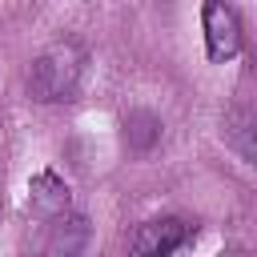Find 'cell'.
I'll return each instance as SVG.
<instances>
[{"label":"cell","instance_id":"3","mask_svg":"<svg viewBox=\"0 0 257 257\" xmlns=\"http://www.w3.org/2000/svg\"><path fill=\"white\" fill-rule=\"evenodd\" d=\"M189 237V225L181 217H157L145 221L133 233V257H173Z\"/></svg>","mask_w":257,"mask_h":257},{"label":"cell","instance_id":"2","mask_svg":"<svg viewBox=\"0 0 257 257\" xmlns=\"http://www.w3.org/2000/svg\"><path fill=\"white\" fill-rule=\"evenodd\" d=\"M201 20H205V52L209 60H233L241 52V20L229 4H217L209 0L201 8Z\"/></svg>","mask_w":257,"mask_h":257},{"label":"cell","instance_id":"4","mask_svg":"<svg viewBox=\"0 0 257 257\" xmlns=\"http://www.w3.org/2000/svg\"><path fill=\"white\" fill-rule=\"evenodd\" d=\"M28 209L36 213V217H64V209H68V185L52 173V169H44V173H36L32 181H28Z\"/></svg>","mask_w":257,"mask_h":257},{"label":"cell","instance_id":"5","mask_svg":"<svg viewBox=\"0 0 257 257\" xmlns=\"http://www.w3.org/2000/svg\"><path fill=\"white\" fill-rule=\"evenodd\" d=\"M84 237H88L84 217H56L52 229H48V245H44V253H48V257H76L80 245H84Z\"/></svg>","mask_w":257,"mask_h":257},{"label":"cell","instance_id":"1","mask_svg":"<svg viewBox=\"0 0 257 257\" xmlns=\"http://www.w3.org/2000/svg\"><path fill=\"white\" fill-rule=\"evenodd\" d=\"M84 52L76 44H52L44 48L28 68V88L36 100H68L80 84Z\"/></svg>","mask_w":257,"mask_h":257}]
</instances>
